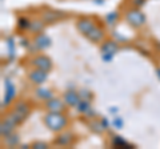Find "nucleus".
I'll return each instance as SVG.
<instances>
[{
	"mask_svg": "<svg viewBox=\"0 0 160 149\" xmlns=\"http://www.w3.org/2000/svg\"><path fill=\"white\" fill-rule=\"evenodd\" d=\"M46 121L48 124V127L51 129H53V131H58V129L63 128V125L66 124V120H64L60 115H49Z\"/></svg>",
	"mask_w": 160,
	"mask_h": 149,
	"instance_id": "f257e3e1",
	"label": "nucleus"
}]
</instances>
